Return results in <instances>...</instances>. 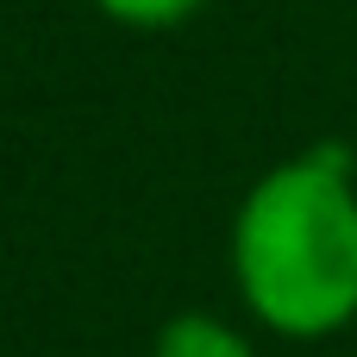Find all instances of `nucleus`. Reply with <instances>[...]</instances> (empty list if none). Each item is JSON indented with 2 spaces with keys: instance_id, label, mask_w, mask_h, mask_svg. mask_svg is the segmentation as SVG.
Wrapping results in <instances>:
<instances>
[{
  "instance_id": "obj_1",
  "label": "nucleus",
  "mask_w": 357,
  "mask_h": 357,
  "mask_svg": "<svg viewBox=\"0 0 357 357\" xmlns=\"http://www.w3.org/2000/svg\"><path fill=\"white\" fill-rule=\"evenodd\" d=\"M232 282L276 339H333L357 320V163L345 144H307L245 188Z\"/></svg>"
},
{
  "instance_id": "obj_2",
  "label": "nucleus",
  "mask_w": 357,
  "mask_h": 357,
  "mask_svg": "<svg viewBox=\"0 0 357 357\" xmlns=\"http://www.w3.org/2000/svg\"><path fill=\"white\" fill-rule=\"evenodd\" d=\"M151 357H257V351H251V339H245L232 320L188 307V314H169V320L157 326Z\"/></svg>"
},
{
  "instance_id": "obj_3",
  "label": "nucleus",
  "mask_w": 357,
  "mask_h": 357,
  "mask_svg": "<svg viewBox=\"0 0 357 357\" xmlns=\"http://www.w3.org/2000/svg\"><path fill=\"white\" fill-rule=\"evenodd\" d=\"M100 19H113V25H132V31H163V25H182V19H195L207 0H88Z\"/></svg>"
}]
</instances>
